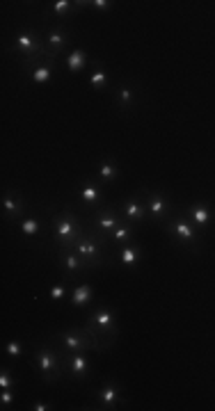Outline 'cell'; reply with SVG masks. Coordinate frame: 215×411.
Instances as JSON below:
<instances>
[{"mask_svg":"<svg viewBox=\"0 0 215 411\" xmlns=\"http://www.w3.org/2000/svg\"><path fill=\"white\" fill-rule=\"evenodd\" d=\"M62 263H64V269H69V272H76V269L82 267V263H85V260H82L80 256L64 254V256H62Z\"/></svg>","mask_w":215,"mask_h":411,"instance_id":"19","label":"cell"},{"mask_svg":"<svg viewBox=\"0 0 215 411\" xmlns=\"http://www.w3.org/2000/svg\"><path fill=\"white\" fill-rule=\"evenodd\" d=\"M64 41H67V35H64L62 30H50L48 37H46V44H48V48H53V50L62 48Z\"/></svg>","mask_w":215,"mask_h":411,"instance_id":"16","label":"cell"},{"mask_svg":"<svg viewBox=\"0 0 215 411\" xmlns=\"http://www.w3.org/2000/svg\"><path fill=\"white\" fill-rule=\"evenodd\" d=\"M62 342H64V347H67L69 352H85L87 347L91 345L87 338H82L80 333H76V331H71V333H62Z\"/></svg>","mask_w":215,"mask_h":411,"instance_id":"5","label":"cell"},{"mask_svg":"<svg viewBox=\"0 0 215 411\" xmlns=\"http://www.w3.org/2000/svg\"><path fill=\"white\" fill-rule=\"evenodd\" d=\"M112 240L114 242H128L131 240V226H117L112 233Z\"/></svg>","mask_w":215,"mask_h":411,"instance_id":"22","label":"cell"},{"mask_svg":"<svg viewBox=\"0 0 215 411\" xmlns=\"http://www.w3.org/2000/svg\"><path fill=\"white\" fill-rule=\"evenodd\" d=\"M48 295H50V299L59 301L64 295H67V288H64V286H53V288H50V290H48Z\"/></svg>","mask_w":215,"mask_h":411,"instance_id":"27","label":"cell"},{"mask_svg":"<svg viewBox=\"0 0 215 411\" xmlns=\"http://www.w3.org/2000/svg\"><path fill=\"white\" fill-rule=\"evenodd\" d=\"M32 409H35V411H46V409H48V406H46L44 402H37V404L32 406Z\"/></svg>","mask_w":215,"mask_h":411,"instance_id":"33","label":"cell"},{"mask_svg":"<svg viewBox=\"0 0 215 411\" xmlns=\"http://www.w3.org/2000/svg\"><path fill=\"white\" fill-rule=\"evenodd\" d=\"M57 224V237H59V245L62 247H69V245H76L78 240L82 237L80 233V226L76 224V217L73 215H62V217L55 219Z\"/></svg>","mask_w":215,"mask_h":411,"instance_id":"1","label":"cell"},{"mask_svg":"<svg viewBox=\"0 0 215 411\" xmlns=\"http://www.w3.org/2000/svg\"><path fill=\"white\" fill-rule=\"evenodd\" d=\"M3 208H5V213H7L9 217H14V215L21 213V201L12 199V196H5V199H3Z\"/></svg>","mask_w":215,"mask_h":411,"instance_id":"21","label":"cell"},{"mask_svg":"<svg viewBox=\"0 0 215 411\" xmlns=\"http://www.w3.org/2000/svg\"><path fill=\"white\" fill-rule=\"evenodd\" d=\"M119 258H121L124 265H135L137 258H140V251L133 249V247H124V249L119 251Z\"/></svg>","mask_w":215,"mask_h":411,"instance_id":"18","label":"cell"},{"mask_svg":"<svg viewBox=\"0 0 215 411\" xmlns=\"http://www.w3.org/2000/svg\"><path fill=\"white\" fill-rule=\"evenodd\" d=\"M99 174H101V178H112L114 174H117V169H114V164L103 162L101 164V169H99Z\"/></svg>","mask_w":215,"mask_h":411,"instance_id":"26","label":"cell"},{"mask_svg":"<svg viewBox=\"0 0 215 411\" xmlns=\"http://www.w3.org/2000/svg\"><path fill=\"white\" fill-rule=\"evenodd\" d=\"M80 196H82V201H87V203H96V201H99V187L87 183V185H82Z\"/></svg>","mask_w":215,"mask_h":411,"instance_id":"20","label":"cell"},{"mask_svg":"<svg viewBox=\"0 0 215 411\" xmlns=\"http://www.w3.org/2000/svg\"><path fill=\"white\" fill-rule=\"evenodd\" d=\"M53 76V64H41V66L30 68V80L32 82H48Z\"/></svg>","mask_w":215,"mask_h":411,"instance_id":"9","label":"cell"},{"mask_svg":"<svg viewBox=\"0 0 215 411\" xmlns=\"http://www.w3.org/2000/svg\"><path fill=\"white\" fill-rule=\"evenodd\" d=\"M85 62H87V53H85V50H80V48H76L73 53H69L67 68H69V71H80V68L85 66Z\"/></svg>","mask_w":215,"mask_h":411,"instance_id":"8","label":"cell"},{"mask_svg":"<svg viewBox=\"0 0 215 411\" xmlns=\"http://www.w3.org/2000/svg\"><path fill=\"white\" fill-rule=\"evenodd\" d=\"M117 395H119V391L112 386V384H108V386H103V391L99 393V397H101V402H103L105 406H112L114 402H117Z\"/></svg>","mask_w":215,"mask_h":411,"instance_id":"17","label":"cell"},{"mask_svg":"<svg viewBox=\"0 0 215 411\" xmlns=\"http://www.w3.org/2000/svg\"><path fill=\"white\" fill-rule=\"evenodd\" d=\"M76 251L85 263H89V265L99 263V242H96L94 237H80V240L76 242Z\"/></svg>","mask_w":215,"mask_h":411,"instance_id":"3","label":"cell"},{"mask_svg":"<svg viewBox=\"0 0 215 411\" xmlns=\"http://www.w3.org/2000/svg\"><path fill=\"white\" fill-rule=\"evenodd\" d=\"M172 231H174V235H178L181 240H186V242H192V237H195V231H192V226L186 222V219H178V222H174L172 224Z\"/></svg>","mask_w":215,"mask_h":411,"instance_id":"10","label":"cell"},{"mask_svg":"<svg viewBox=\"0 0 215 411\" xmlns=\"http://www.w3.org/2000/svg\"><path fill=\"white\" fill-rule=\"evenodd\" d=\"M12 400H14L12 388H3V397H0V402H3V404L7 406V404H12Z\"/></svg>","mask_w":215,"mask_h":411,"instance_id":"28","label":"cell"},{"mask_svg":"<svg viewBox=\"0 0 215 411\" xmlns=\"http://www.w3.org/2000/svg\"><path fill=\"white\" fill-rule=\"evenodd\" d=\"M131 98H133V91L131 89H121V91H119V100H121L124 105L131 103Z\"/></svg>","mask_w":215,"mask_h":411,"instance_id":"30","label":"cell"},{"mask_svg":"<svg viewBox=\"0 0 215 411\" xmlns=\"http://www.w3.org/2000/svg\"><path fill=\"white\" fill-rule=\"evenodd\" d=\"M124 213H126V217L131 219V222H137V219L144 217V206H142L140 201L131 199L126 206H124Z\"/></svg>","mask_w":215,"mask_h":411,"instance_id":"12","label":"cell"},{"mask_svg":"<svg viewBox=\"0 0 215 411\" xmlns=\"http://www.w3.org/2000/svg\"><path fill=\"white\" fill-rule=\"evenodd\" d=\"M39 368L44 372L46 379H55L59 374V365H57V359H55L53 352H48L46 347L39 350Z\"/></svg>","mask_w":215,"mask_h":411,"instance_id":"4","label":"cell"},{"mask_svg":"<svg viewBox=\"0 0 215 411\" xmlns=\"http://www.w3.org/2000/svg\"><path fill=\"white\" fill-rule=\"evenodd\" d=\"M9 386H12V379H9L7 372H3L0 374V388H9Z\"/></svg>","mask_w":215,"mask_h":411,"instance_id":"31","label":"cell"},{"mask_svg":"<svg viewBox=\"0 0 215 411\" xmlns=\"http://www.w3.org/2000/svg\"><path fill=\"white\" fill-rule=\"evenodd\" d=\"M89 82H91L94 87H105V85H108V76H105V71H101V68H99V71L91 73Z\"/></svg>","mask_w":215,"mask_h":411,"instance_id":"23","label":"cell"},{"mask_svg":"<svg viewBox=\"0 0 215 411\" xmlns=\"http://www.w3.org/2000/svg\"><path fill=\"white\" fill-rule=\"evenodd\" d=\"M69 370H71L73 374H78V377H85V374L89 372V363H87V359L82 356V352H73L71 361H69Z\"/></svg>","mask_w":215,"mask_h":411,"instance_id":"7","label":"cell"},{"mask_svg":"<svg viewBox=\"0 0 215 411\" xmlns=\"http://www.w3.org/2000/svg\"><path fill=\"white\" fill-rule=\"evenodd\" d=\"M71 7H73V5L69 3V0H57V3H53V5H50V9H53L55 14H67Z\"/></svg>","mask_w":215,"mask_h":411,"instance_id":"25","label":"cell"},{"mask_svg":"<svg viewBox=\"0 0 215 411\" xmlns=\"http://www.w3.org/2000/svg\"><path fill=\"white\" fill-rule=\"evenodd\" d=\"M91 322L99 327V333H110V336H112L114 327H112V313H110V311H105V309L96 311L94 318H91Z\"/></svg>","mask_w":215,"mask_h":411,"instance_id":"6","label":"cell"},{"mask_svg":"<svg viewBox=\"0 0 215 411\" xmlns=\"http://www.w3.org/2000/svg\"><path fill=\"white\" fill-rule=\"evenodd\" d=\"M14 48L23 50V53H25V57H32V62H35V57L44 55V46L37 41V37L32 35V32H21V35L14 39Z\"/></svg>","mask_w":215,"mask_h":411,"instance_id":"2","label":"cell"},{"mask_svg":"<svg viewBox=\"0 0 215 411\" xmlns=\"http://www.w3.org/2000/svg\"><path fill=\"white\" fill-rule=\"evenodd\" d=\"M89 299H91V288L87 286H78L76 290H73V295H71V304H76V306H85V304H89Z\"/></svg>","mask_w":215,"mask_h":411,"instance_id":"11","label":"cell"},{"mask_svg":"<svg viewBox=\"0 0 215 411\" xmlns=\"http://www.w3.org/2000/svg\"><path fill=\"white\" fill-rule=\"evenodd\" d=\"M91 5H94L96 9H108V7H110V3H108V0H94V3H91Z\"/></svg>","mask_w":215,"mask_h":411,"instance_id":"32","label":"cell"},{"mask_svg":"<svg viewBox=\"0 0 215 411\" xmlns=\"http://www.w3.org/2000/svg\"><path fill=\"white\" fill-rule=\"evenodd\" d=\"M21 231L25 233V235H35V233L39 231V222H37V219H25V222L21 224Z\"/></svg>","mask_w":215,"mask_h":411,"instance_id":"24","label":"cell"},{"mask_svg":"<svg viewBox=\"0 0 215 411\" xmlns=\"http://www.w3.org/2000/svg\"><path fill=\"white\" fill-rule=\"evenodd\" d=\"M99 228L101 231H114L117 228V224H119V219H117V215L112 213V210H108V213H101L99 215Z\"/></svg>","mask_w":215,"mask_h":411,"instance_id":"14","label":"cell"},{"mask_svg":"<svg viewBox=\"0 0 215 411\" xmlns=\"http://www.w3.org/2000/svg\"><path fill=\"white\" fill-rule=\"evenodd\" d=\"M190 217H192V222L197 224V226H208V219H210V213H208V208L206 206H195V208H190Z\"/></svg>","mask_w":215,"mask_h":411,"instance_id":"13","label":"cell"},{"mask_svg":"<svg viewBox=\"0 0 215 411\" xmlns=\"http://www.w3.org/2000/svg\"><path fill=\"white\" fill-rule=\"evenodd\" d=\"M7 354L9 356H18V354H21V342H9V345H7Z\"/></svg>","mask_w":215,"mask_h":411,"instance_id":"29","label":"cell"},{"mask_svg":"<svg viewBox=\"0 0 215 411\" xmlns=\"http://www.w3.org/2000/svg\"><path fill=\"white\" fill-rule=\"evenodd\" d=\"M146 208H149V213L153 215V217H163V215H165V210H167V203H165V199H163V196L153 194V196H151V199H149V206H146Z\"/></svg>","mask_w":215,"mask_h":411,"instance_id":"15","label":"cell"}]
</instances>
